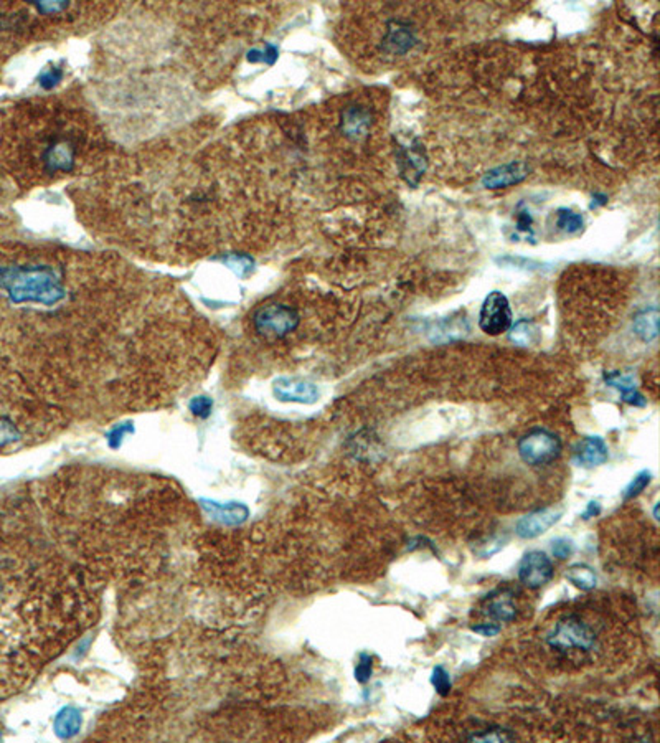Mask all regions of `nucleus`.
I'll return each instance as SVG.
<instances>
[{"mask_svg": "<svg viewBox=\"0 0 660 743\" xmlns=\"http://www.w3.org/2000/svg\"><path fill=\"white\" fill-rule=\"evenodd\" d=\"M561 514H563V512L560 509H553V507H544V509L530 512V514L523 515V517L518 520L517 526H515V534H517L520 539L525 540L536 539V537L548 532V528L555 526L561 519Z\"/></svg>", "mask_w": 660, "mask_h": 743, "instance_id": "10", "label": "nucleus"}, {"mask_svg": "<svg viewBox=\"0 0 660 743\" xmlns=\"http://www.w3.org/2000/svg\"><path fill=\"white\" fill-rule=\"evenodd\" d=\"M73 594L58 583H43L35 573L0 560V699L28 679L48 656L61 633V603Z\"/></svg>", "mask_w": 660, "mask_h": 743, "instance_id": "1", "label": "nucleus"}, {"mask_svg": "<svg viewBox=\"0 0 660 743\" xmlns=\"http://www.w3.org/2000/svg\"><path fill=\"white\" fill-rule=\"evenodd\" d=\"M484 613L498 623L514 621L517 618V605L514 601V593L505 588L490 593L485 600Z\"/></svg>", "mask_w": 660, "mask_h": 743, "instance_id": "14", "label": "nucleus"}, {"mask_svg": "<svg viewBox=\"0 0 660 743\" xmlns=\"http://www.w3.org/2000/svg\"><path fill=\"white\" fill-rule=\"evenodd\" d=\"M561 440L555 433L544 428H535L518 440L517 449L520 460L530 466H544L558 460L561 454Z\"/></svg>", "mask_w": 660, "mask_h": 743, "instance_id": "5", "label": "nucleus"}, {"mask_svg": "<svg viewBox=\"0 0 660 743\" xmlns=\"http://www.w3.org/2000/svg\"><path fill=\"white\" fill-rule=\"evenodd\" d=\"M553 573H555V568H553L550 557L540 550L527 552L518 565L520 583L531 590H538L547 585L553 578Z\"/></svg>", "mask_w": 660, "mask_h": 743, "instance_id": "7", "label": "nucleus"}, {"mask_svg": "<svg viewBox=\"0 0 660 743\" xmlns=\"http://www.w3.org/2000/svg\"><path fill=\"white\" fill-rule=\"evenodd\" d=\"M272 390L280 402L312 405L319 400V388L305 380L279 378L274 382Z\"/></svg>", "mask_w": 660, "mask_h": 743, "instance_id": "11", "label": "nucleus"}, {"mask_svg": "<svg viewBox=\"0 0 660 743\" xmlns=\"http://www.w3.org/2000/svg\"><path fill=\"white\" fill-rule=\"evenodd\" d=\"M355 680L358 684H366L371 679L373 674V658L366 652H362L360 658H358L357 666H355Z\"/></svg>", "mask_w": 660, "mask_h": 743, "instance_id": "28", "label": "nucleus"}, {"mask_svg": "<svg viewBox=\"0 0 660 743\" xmlns=\"http://www.w3.org/2000/svg\"><path fill=\"white\" fill-rule=\"evenodd\" d=\"M507 332H509V341L512 344L520 347H528L535 344L540 336V330L536 327L535 322L528 319L517 321L515 324L510 325V329L507 330Z\"/></svg>", "mask_w": 660, "mask_h": 743, "instance_id": "20", "label": "nucleus"}, {"mask_svg": "<svg viewBox=\"0 0 660 743\" xmlns=\"http://www.w3.org/2000/svg\"><path fill=\"white\" fill-rule=\"evenodd\" d=\"M385 48L388 52L396 53V55H403V53L410 52L415 47L416 36L415 32L411 30L410 25L403 22H391L388 25L386 36H385Z\"/></svg>", "mask_w": 660, "mask_h": 743, "instance_id": "18", "label": "nucleus"}, {"mask_svg": "<svg viewBox=\"0 0 660 743\" xmlns=\"http://www.w3.org/2000/svg\"><path fill=\"white\" fill-rule=\"evenodd\" d=\"M548 646L556 651H593L597 644V636L588 623L576 614H568L556 621L547 636Z\"/></svg>", "mask_w": 660, "mask_h": 743, "instance_id": "3", "label": "nucleus"}, {"mask_svg": "<svg viewBox=\"0 0 660 743\" xmlns=\"http://www.w3.org/2000/svg\"><path fill=\"white\" fill-rule=\"evenodd\" d=\"M530 167L522 160H512L509 164L498 165L482 177V185L485 189H505L520 184L528 177Z\"/></svg>", "mask_w": 660, "mask_h": 743, "instance_id": "12", "label": "nucleus"}, {"mask_svg": "<svg viewBox=\"0 0 660 743\" xmlns=\"http://www.w3.org/2000/svg\"><path fill=\"white\" fill-rule=\"evenodd\" d=\"M551 552L556 559L564 560L573 555V552H575V545H573L571 540H568V539H555L551 542Z\"/></svg>", "mask_w": 660, "mask_h": 743, "instance_id": "29", "label": "nucleus"}, {"mask_svg": "<svg viewBox=\"0 0 660 743\" xmlns=\"http://www.w3.org/2000/svg\"><path fill=\"white\" fill-rule=\"evenodd\" d=\"M534 218H531L528 208H523V204H520L515 210V235L525 239H534Z\"/></svg>", "mask_w": 660, "mask_h": 743, "instance_id": "24", "label": "nucleus"}, {"mask_svg": "<svg viewBox=\"0 0 660 743\" xmlns=\"http://www.w3.org/2000/svg\"><path fill=\"white\" fill-rule=\"evenodd\" d=\"M431 684H432V687H434V691L439 693L441 697L449 696V692H451V689H452L451 676H449V672L446 671L443 666H436L434 669H432Z\"/></svg>", "mask_w": 660, "mask_h": 743, "instance_id": "26", "label": "nucleus"}, {"mask_svg": "<svg viewBox=\"0 0 660 743\" xmlns=\"http://www.w3.org/2000/svg\"><path fill=\"white\" fill-rule=\"evenodd\" d=\"M632 327L642 342H652L659 336V309L655 305L635 314Z\"/></svg>", "mask_w": 660, "mask_h": 743, "instance_id": "19", "label": "nucleus"}, {"mask_svg": "<svg viewBox=\"0 0 660 743\" xmlns=\"http://www.w3.org/2000/svg\"><path fill=\"white\" fill-rule=\"evenodd\" d=\"M600 514H601V506H600V502H594V501H593V502H589V504H588V507H586V510L583 512V519H584V520H588V519H591V517H596V515H600Z\"/></svg>", "mask_w": 660, "mask_h": 743, "instance_id": "33", "label": "nucleus"}, {"mask_svg": "<svg viewBox=\"0 0 660 743\" xmlns=\"http://www.w3.org/2000/svg\"><path fill=\"white\" fill-rule=\"evenodd\" d=\"M650 481H652L650 471H647V469L639 471V473L634 476L632 481L629 482V486L624 489V493H622V499H624V501H630V499L637 497V495L650 484Z\"/></svg>", "mask_w": 660, "mask_h": 743, "instance_id": "25", "label": "nucleus"}, {"mask_svg": "<svg viewBox=\"0 0 660 743\" xmlns=\"http://www.w3.org/2000/svg\"><path fill=\"white\" fill-rule=\"evenodd\" d=\"M61 78V72L56 68H50L47 69V72H43V74L40 76V85L43 86V88H53V86L56 85L58 81H60Z\"/></svg>", "mask_w": 660, "mask_h": 743, "instance_id": "32", "label": "nucleus"}, {"mask_svg": "<svg viewBox=\"0 0 660 743\" xmlns=\"http://www.w3.org/2000/svg\"><path fill=\"white\" fill-rule=\"evenodd\" d=\"M468 332L469 324L464 316L446 317V319L432 324V327L429 329V338H431L432 342L441 344V342H451L465 337Z\"/></svg>", "mask_w": 660, "mask_h": 743, "instance_id": "17", "label": "nucleus"}, {"mask_svg": "<svg viewBox=\"0 0 660 743\" xmlns=\"http://www.w3.org/2000/svg\"><path fill=\"white\" fill-rule=\"evenodd\" d=\"M556 226L560 230H563L564 233L575 235L580 233L584 226V220L580 213L573 212L569 208H560L556 212Z\"/></svg>", "mask_w": 660, "mask_h": 743, "instance_id": "23", "label": "nucleus"}, {"mask_svg": "<svg viewBox=\"0 0 660 743\" xmlns=\"http://www.w3.org/2000/svg\"><path fill=\"white\" fill-rule=\"evenodd\" d=\"M210 408H212V402H210L208 398H205V396L193 398L192 403H190V410L195 413V415H200V416L208 415Z\"/></svg>", "mask_w": 660, "mask_h": 743, "instance_id": "31", "label": "nucleus"}, {"mask_svg": "<svg viewBox=\"0 0 660 743\" xmlns=\"http://www.w3.org/2000/svg\"><path fill=\"white\" fill-rule=\"evenodd\" d=\"M602 378H604L606 385L610 388H616L626 403L632 405V407H639V408L647 407V400L644 398V395L637 390V387H635L632 375H627V374H622V372L614 370V372H606V374L602 375Z\"/></svg>", "mask_w": 660, "mask_h": 743, "instance_id": "15", "label": "nucleus"}, {"mask_svg": "<svg viewBox=\"0 0 660 743\" xmlns=\"http://www.w3.org/2000/svg\"><path fill=\"white\" fill-rule=\"evenodd\" d=\"M517 738L512 730L505 729V726H489V729L481 730V732H474L468 735V742H481V743H498V742H512Z\"/></svg>", "mask_w": 660, "mask_h": 743, "instance_id": "22", "label": "nucleus"}, {"mask_svg": "<svg viewBox=\"0 0 660 743\" xmlns=\"http://www.w3.org/2000/svg\"><path fill=\"white\" fill-rule=\"evenodd\" d=\"M396 162H398L402 177L412 187L418 185L419 179L428 169L426 155L418 140H412L410 144H399L398 151H396Z\"/></svg>", "mask_w": 660, "mask_h": 743, "instance_id": "8", "label": "nucleus"}, {"mask_svg": "<svg viewBox=\"0 0 660 743\" xmlns=\"http://www.w3.org/2000/svg\"><path fill=\"white\" fill-rule=\"evenodd\" d=\"M0 289L14 304L53 305L60 303L66 292L61 271L48 264L0 266Z\"/></svg>", "mask_w": 660, "mask_h": 743, "instance_id": "2", "label": "nucleus"}, {"mask_svg": "<svg viewBox=\"0 0 660 743\" xmlns=\"http://www.w3.org/2000/svg\"><path fill=\"white\" fill-rule=\"evenodd\" d=\"M512 325V309L507 296L500 291L489 292L478 314V327L487 336H500Z\"/></svg>", "mask_w": 660, "mask_h": 743, "instance_id": "6", "label": "nucleus"}, {"mask_svg": "<svg viewBox=\"0 0 660 743\" xmlns=\"http://www.w3.org/2000/svg\"><path fill=\"white\" fill-rule=\"evenodd\" d=\"M470 629H472L474 633L484 636V638H494V636L500 633L502 626L497 625V623H478V625L470 626Z\"/></svg>", "mask_w": 660, "mask_h": 743, "instance_id": "30", "label": "nucleus"}, {"mask_svg": "<svg viewBox=\"0 0 660 743\" xmlns=\"http://www.w3.org/2000/svg\"><path fill=\"white\" fill-rule=\"evenodd\" d=\"M256 332L267 338H283L299 325V314L294 308L280 303L259 305L253 314Z\"/></svg>", "mask_w": 660, "mask_h": 743, "instance_id": "4", "label": "nucleus"}, {"mask_svg": "<svg viewBox=\"0 0 660 743\" xmlns=\"http://www.w3.org/2000/svg\"><path fill=\"white\" fill-rule=\"evenodd\" d=\"M370 124L371 116L368 111L362 106H350L342 113L340 129L346 138L350 139L365 138L366 132L370 129Z\"/></svg>", "mask_w": 660, "mask_h": 743, "instance_id": "16", "label": "nucleus"}, {"mask_svg": "<svg viewBox=\"0 0 660 743\" xmlns=\"http://www.w3.org/2000/svg\"><path fill=\"white\" fill-rule=\"evenodd\" d=\"M223 261H225V264L230 268V270H233L234 272H236L238 276H248L250 274V271L254 268L253 259L246 255H236V253L228 255L226 258H223Z\"/></svg>", "mask_w": 660, "mask_h": 743, "instance_id": "27", "label": "nucleus"}, {"mask_svg": "<svg viewBox=\"0 0 660 743\" xmlns=\"http://www.w3.org/2000/svg\"><path fill=\"white\" fill-rule=\"evenodd\" d=\"M608 457V444L601 436H586L575 446V461L584 468L604 464Z\"/></svg>", "mask_w": 660, "mask_h": 743, "instance_id": "13", "label": "nucleus"}, {"mask_svg": "<svg viewBox=\"0 0 660 743\" xmlns=\"http://www.w3.org/2000/svg\"><path fill=\"white\" fill-rule=\"evenodd\" d=\"M566 580L569 583H573L576 588L583 590V592H591L596 588L597 585V573L594 572L593 567L586 563H575L571 565L564 573Z\"/></svg>", "mask_w": 660, "mask_h": 743, "instance_id": "21", "label": "nucleus"}, {"mask_svg": "<svg viewBox=\"0 0 660 743\" xmlns=\"http://www.w3.org/2000/svg\"><path fill=\"white\" fill-rule=\"evenodd\" d=\"M74 159H76V147L69 138L52 139L41 154V162L48 173L72 172Z\"/></svg>", "mask_w": 660, "mask_h": 743, "instance_id": "9", "label": "nucleus"}]
</instances>
